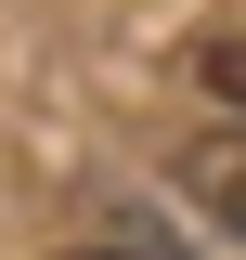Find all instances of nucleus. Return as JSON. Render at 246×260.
Instances as JSON below:
<instances>
[{
	"instance_id": "obj_1",
	"label": "nucleus",
	"mask_w": 246,
	"mask_h": 260,
	"mask_svg": "<svg viewBox=\"0 0 246 260\" xmlns=\"http://www.w3.org/2000/svg\"><path fill=\"white\" fill-rule=\"evenodd\" d=\"M182 195L208 208L220 234H246V130H220V143H194V156H182Z\"/></svg>"
},
{
	"instance_id": "obj_2",
	"label": "nucleus",
	"mask_w": 246,
	"mask_h": 260,
	"mask_svg": "<svg viewBox=\"0 0 246 260\" xmlns=\"http://www.w3.org/2000/svg\"><path fill=\"white\" fill-rule=\"evenodd\" d=\"M194 78H208V91H220V104H233V117H246V26H220L208 52H194Z\"/></svg>"
}]
</instances>
